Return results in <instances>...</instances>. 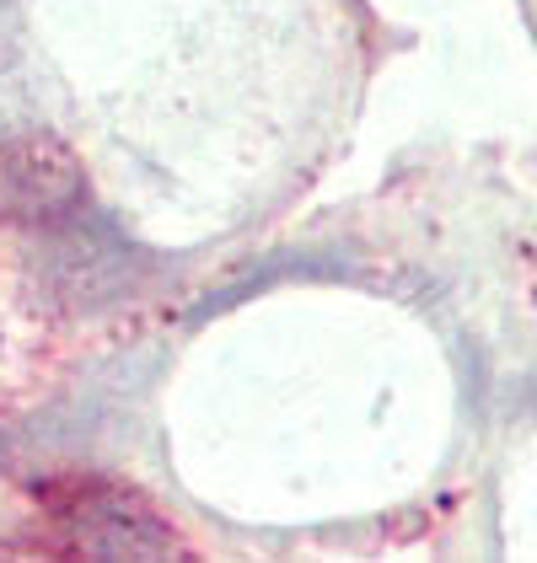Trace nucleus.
<instances>
[{
	"label": "nucleus",
	"mask_w": 537,
	"mask_h": 563,
	"mask_svg": "<svg viewBox=\"0 0 537 563\" xmlns=\"http://www.w3.org/2000/svg\"><path fill=\"white\" fill-rule=\"evenodd\" d=\"M140 253L119 242L102 220H54V242L44 253V285L65 306H113L140 285Z\"/></svg>",
	"instance_id": "1"
},
{
	"label": "nucleus",
	"mask_w": 537,
	"mask_h": 563,
	"mask_svg": "<svg viewBox=\"0 0 537 563\" xmlns=\"http://www.w3.org/2000/svg\"><path fill=\"white\" fill-rule=\"evenodd\" d=\"M65 548L87 559H167L178 542L145 499L124 488H87L65 510Z\"/></svg>",
	"instance_id": "3"
},
{
	"label": "nucleus",
	"mask_w": 537,
	"mask_h": 563,
	"mask_svg": "<svg viewBox=\"0 0 537 563\" xmlns=\"http://www.w3.org/2000/svg\"><path fill=\"white\" fill-rule=\"evenodd\" d=\"M11 11H17V0H0V65H6V54H11V44H6V22H11Z\"/></svg>",
	"instance_id": "4"
},
{
	"label": "nucleus",
	"mask_w": 537,
	"mask_h": 563,
	"mask_svg": "<svg viewBox=\"0 0 537 563\" xmlns=\"http://www.w3.org/2000/svg\"><path fill=\"white\" fill-rule=\"evenodd\" d=\"M81 194H87L81 162L54 134L0 140V220L54 225L81 210Z\"/></svg>",
	"instance_id": "2"
}]
</instances>
